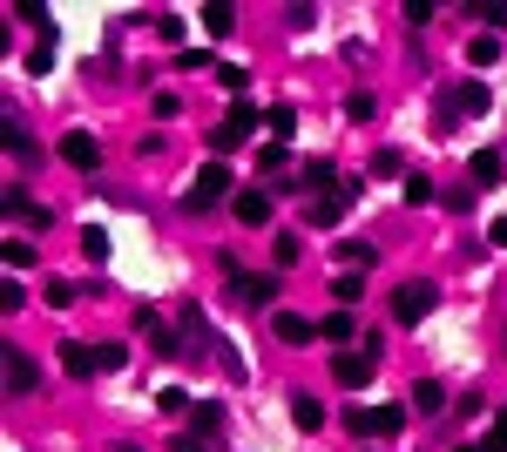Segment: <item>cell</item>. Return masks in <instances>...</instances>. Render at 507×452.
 <instances>
[{
  "label": "cell",
  "mask_w": 507,
  "mask_h": 452,
  "mask_svg": "<svg viewBox=\"0 0 507 452\" xmlns=\"http://www.w3.org/2000/svg\"><path fill=\"white\" fill-rule=\"evenodd\" d=\"M115 452H142V446H129V439H123V446H115Z\"/></svg>",
  "instance_id": "39"
},
{
  "label": "cell",
  "mask_w": 507,
  "mask_h": 452,
  "mask_svg": "<svg viewBox=\"0 0 507 452\" xmlns=\"http://www.w3.org/2000/svg\"><path fill=\"white\" fill-rule=\"evenodd\" d=\"M224 197H231V169H224V163H203L197 169V182H190V197H183V210H216V203H224Z\"/></svg>",
  "instance_id": "1"
},
{
  "label": "cell",
  "mask_w": 507,
  "mask_h": 452,
  "mask_svg": "<svg viewBox=\"0 0 507 452\" xmlns=\"http://www.w3.org/2000/svg\"><path fill=\"white\" fill-rule=\"evenodd\" d=\"M366 432H372V439H400V432H406V406H372Z\"/></svg>",
  "instance_id": "15"
},
{
  "label": "cell",
  "mask_w": 507,
  "mask_h": 452,
  "mask_svg": "<svg viewBox=\"0 0 507 452\" xmlns=\"http://www.w3.org/2000/svg\"><path fill=\"white\" fill-rule=\"evenodd\" d=\"M231 7H203V34H210V41H224V34H231Z\"/></svg>",
  "instance_id": "26"
},
{
  "label": "cell",
  "mask_w": 507,
  "mask_h": 452,
  "mask_svg": "<svg viewBox=\"0 0 507 452\" xmlns=\"http://www.w3.org/2000/svg\"><path fill=\"white\" fill-rule=\"evenodd\" d=\"M474 182H480V189L507 182V155H501V149H480V155H474Z\"/></svg>",
  "instance_id": "18"
},
{
  "label": "cell",
  "mask_w": 507,
  "mask_h": 452,
  "mask_svg": "<svg viewBox=\"0 0 507 452\" xmlns=\"http://www.w3.org/2000/svg\"><path fill=\"white\" fill-rule=\"evenodd\" d=\"M34 264V243H7V271H28Z\"/></svg>",
  "instance_id": "34"
},
{
  "label": "cell",
  "mask_w": 507,
  "mask_h": 452,
  "mask_svg": "<svg viewBox=\"0 0 507 452\" xmlns=\"http://www.w3.org/2000/svg\"><path fill=\"white\" fill-rule=\"evenodd\" d=\"M292 425H298V432H318V425H325V406L311 392H292Z\"/></svg>",
  "instance_id": "17"
},
{
  "label": "cell",
  "mask_w": 507,
  "mask_h": 452,
  "mask_svg": "<svg viewBox=\"0 0 507 452\" xmlns=\"http://www.w3.org/2000/svg\"><path fill=\"white\" fill-rule=\"evenodd\" d=\"M62 372L68 378H95L102 372V345H62Z\"/></svg>",
  "instance_id": "12"
},
{
  "label": "cell",
  "mask_w": 507,
  "mask_h": 452,
  "mask_svg": "<svg viewBox=\"0 0 507 452\" xmlns=\"http://www.w3.org/2000/svg\"><path fill=\"white\" fill-rule=\"evenodd\" d=\"M467 61H474V68H494V61H501V41H494V34H480V41L467 47Z\"/></svg>",
  "instance_id": "28"
},
{
  "label": "cell",
  "mask_w": 507,
  "mask_h": 452,
  "mask_svg": "<svg viewBox=\"0 0 507 452\" xmlns=\"http://www.w3.org/2000/svg\"><path fill=\"white\" fill-rule=\"evenodd\" d=\"M231 210H237V223H250V230H264V223H271V197H264V189H244V197H237Z\"/></svg>",
  "instance_id": "14"
},
{
  "label": "cell",
  "mask_w": 507,
  "mask_h": 452,
  "mask_svg": "<svg viewBox=\"0 0 507 452\" xmlns=\"http://www.w3.org/2000/svg\"><path fill=\"white\" fill-rule=\"evenodd\" d=\"M298 256H305V243H298V237H277V271H292Z\"/></svg>",
  "instance_id": "32"
},
{
  "label": "cell",
  "mask_w": 507,
  "mask_h": 452,
  "mask_svg": "<svg viewBox=\"0 0 507 452\" xmlns=\"http://www.w3.org/2000/svg\"><path fill=\"white\" fill-rule=\"evenodd\" d=\"M487 243H501V250H507V216H494V223H487Z\"/></svg>",
  "instance_id": "37"
},
{
  "label": "cell",
  "mask_w": 507,
  "mask_h": 452,
  "mask_svg": "<svg viewBox=\"0 0 507 452\" xmlns=\"http://www.w3.org/2000/svg\"><path fill=\"white\" fill-rule=\"evenodd\" d=\"M318 338H332V345H352V311H332V317H318Z\"/></svg>",
  "instance_id": "21"
},
{
  "label": "cell",
  "mask_w": 507,
  "mask_h": 452,
  "mask_svg": "<svg viewBox=\"0 0 507 452\" xmlns=\"http://www.w3.org/2000/svg\"><path fill=\"white\" fill-rule=\"evenodd\" d=\"M311 189H325V197H332V189H338V169H332V163H305V197H311Z\"/></svg>",
  "instance_id": "24"
},
{
  "label": "cell",
  "mask_w": 507,
  "mask_h": 452,
  "mask_svg": "<svg viewBox=\"0 0 507 452\" xmlns=\"http://www.w3.org/2000/svg\"><path fill=\"white\" fill-rule=\"evenodd\" d=\"M264 129H271V142H284V149H292V136H298V108H292V102L264 108Z\"/></svg>",
  "instance_id": "16"
},
{
  "label": "cell",
  "mask_w": 507,
  "mask_h": 452,
  "mask_svg": "<svg viewBox=\"0 0 507 452\" xmlns=\"http://www.w3.org/2000/svg\"><path fill=\"white\" fill-rule=\"evenodd\" d=\"M453 452H480V446H453Z\"/></svg>",
  "instance_id": "40"
},
{
  "label": "cell",
  "mask_w": 507,
  "mask_h": 452,
  "mask_svg": "<svg viewBox=\"0 0 507 452\" xmlns=\"http://www.w3.org/2000/svg\"><path fill=\"white\" fill-rule=\"evenodd\" d=\"M338 256H345L352 271H359V264H366V271H372V264H379V250H372V243H338Z\"/></svg>",
  "instance_id": "30"
},
{
  "label": "cell",
  "mask_w": 507,
  "mask_h": 452,
  "mask_svg": "<svg viewBox=\"0 0 507 452\" xmlns=\"http://www.w3.org/2000/svg\"><path fill=\"white\" fill-rule=\"evenodd\" d=\"M332 297H338V311H352V304L366 297V277H359V271H345V277L332 284Z\"/></svg>",
  "instance_id": "22"
},
{
  "label": "cell",
  "mask_w": 507,
  "mask_h": 452,
  "mask_svg": "<svg viewBox=\"0 0 507 452\" xmlns=\"http://www.w3.org/2000/svg\"><path fill=\"white\" fill-rule=\"evenodd\" d=\"M231 297L244 304V311H271V304H277V277H244V271H231Z\"/></svg>",
  "instance_id": "4"
},
{
  "label": "cell",
  "mask_w": 507,
  "mask_h": 452,
  "mask_svg": "<svg viewBox=\"0 0 507 452\" xmlns=\"http://www.w3.org/2000/svg\"><path fill=\"white\" fill-rule=\"evenodd\" d=\"M413 406H419V412H446V392H440V378H419V385H413Z\"/></svg>",
  "instance_id": "23"
},
{
  "label": "cell",
  "mask_w": 507,
  "mask_h": 452,
  "mask_svg": "<svg viewBox=\"0 0 507 452\" xmlns=\"http://www.w3.org/2000/svg\"><path fill=\"white\" fill-rule=\"evenodd\" d=\"M352 197H359L352 182H338L332 197H318V203H311V223H318V230H332V223H345V210H352Z\"/></svg>",
  "instance_id": "9"
},
{
  "label": "cell",
  "mask_w": 507,
  "mask_h": 452,
  "mask_svg": "<svg viewBox=\"0 0 507 452\" xmlns=\"http://www.w3.org/2000/svg\"><path fill=\"white\" fill-rule=\"evenodd\" d=\"M203 345H210V324L197 311H183V358H203Z\"/></svg>",
  "instance_id": "19"
},
{
  "label": "cell",
  "mask_w": 507,
  "mask_h": 452,
  "mask_svg": "<svg viewBox=\"0 0 507 452\" xmlns=\"http://www.w3.org/2000/svg\"><path fill=\"white\" fill-rule=\"evenodd\" d=\"M108 250H115V243H108V230H102V223L81 230V256H89V264H108Z\"/></svg>",
  "instance_id": "20"
},
{
  "label": "cell",
  "mask_w": 507,
  "mask_h": 452,
  "mask_svg": "<svg viewBox=\"0 0 507 452\" xmlns=\"http://www.w3.org/2000/svg\"><path fill=\"white\" fill-rule=\"evenodd\" d=\"M284 163H292V149H284V142H264V149H258V169H264V176H277Z\"/></svg>",
  "instance_id": "27"
},
{
  "label": "cell",
  "mask_w": 507,
  "mask_h": 452,
  "mask_svg": "<svg viewBox=\"0 0 507 452\" xmlns=\"http://www.w3.org/2000/svg\"><path fill=\"white\" fill-rule=\"evenodd\" d=\"M62 163H68V169H81V176H89V169L102 163V142H95L89 129H75V136H62Z\"/></svg>",
  "instance_id": "8"
},
{
  "label": "cell",
  "mask_w": 507,
  "mask_h": 452,
  "mask_svg": "<svg viewBox=\"0 0 507 452\" xmlns=\"http://www.w3.org/2000/svg\"><path fill=\"white\" fill-rule=\"evenodd\" d=\"M433 304H440V284H427V277L393 290V317H400V324H419V317H433Z\"/></svg>",
  "instance_id": "3"
},
{
  "label": "cell",
  "mask_w": 507,
  "mask_h": 452,
  "mask_svg": "<svg viewBox=\"0 0 507 452\" xmlns=\"http://www.w3.org/2000/svg\"><path fill=\"white\" fill-rule=\"evenodd\" d=\"M216 81H224V88H231L237 102H244V81H250V75H244V68H216Z\"/></svg>",
  "instance_id": "35"
},
{
  "label": "cell",
  "mask_w": 507,
  "mask_h": 452,
  "mask_svg": "<svg viewBox=\"0 0 507 452\" xmlns=\"http://www.w3.org/2000/svg\"><path fill=\"white\" fill-rule=\"evenodd\" d=\"M136 324H142V338H149V351H156V358H183V338L169 331V324H163V317L149 311V304L136 311Z\"/></svg>",
  "instance_id": "6"
},
{
  "label": "cell",
  "mask_w": 507,
  "mask_h": 452,
  "mask_svg": "<svg viewBox=\"0 0 507 452\" xmlns=\"http://www.w3.org/2000/svg\"><path fill=\"white\" fill-rule=\"evenodd\" d=\"M250 129H258V102H250V95H244V102H231V115H224V129H216V136H210V149H216V155H231L237 142H250Z\"/></svg>",
  "instance_id": "2"
},
{
  "label": "cell",
  "mask_w": 507,
  "mask_h": 452,
  "mask_svg": "<svg viewBox=\"0 0 507 452\" xmlns=\"http://www.w3.org/2000/svg\"><path fill=\"white\" fill-rule=\"evenodd\" d=\"M271 331L284 338V345H311V338H318V324H311L305 311H277V317H271Z\"/></svg>",
  "instance_id": "11"
},
{
  "label": "cell",
  "mask_w": 507,
  "mask_h": 452,
  "mask_svg": "<svg viewBox=\"0 0 507 452\" xmlns=\"http://www.w3.org/2000/svg\"><path fill=\"white\" fill-rule=\"evenodd\" d=\"M372 372H379V358H372V351H338V358H332V378H338V385H345V392H359V385H366V378Z\"/></svg>",
  "instance_id": "5"
},
{
  "label": "cell",
  "mask_w": 507,
  "mask_h": 452,
  "mask_svg": "<svg viewBox=\"0 0 507 452\" xmlns=\"http://www.w3.org/2000/svg\"><path fill=\"white\" fill-rule=\"evenodd\" d=\"M480 452H507V406L494 412V425H487V439H480Z\"/></svg>",
  "instance_id": "29"
},
{
  "label": "cell",
  "mask_w": 507,
  "mask_h": 452,
  "mask_svg": "<svg viewBox=\"0 0 507 452\" xmlns=\"http://www.w3.org/2000/svg\"><path fill=\"white\" fill-rule=\"evenodd\" d=\"M47 304H55V311H68V304H75V284H68V277H55V284H47Z\"/></svg>",
  "instance_id": "33"
},
{
  "label": "cell",
  "mask_w": 507,
  "mask_h": 452,
  "mask_svg": "<svg viewBox=\"0 0 507 452\" xmlns=\"http://www.w3.org/2000/svg\"><path fill=\"white\" fill-rule=\"evenodd\" d=\"M474 21H487V28H507V0H480Z\"/></svg>",
  "instance_id": "31"
},
{
  "label": "cell",
  "mask_w": 507,
  "mask_h": 452,
  "mask_svg": "<svg viewBox=\"0 0 507 452\" xmlns=\"http://www.w3.org/2000/svg\"><path fill=\"white\" fill-rule=\"evenodd\" d=\"M446 108H453V115H487V108H494V95H487V81H461Z\"/></svg>",
  "instance_id": "13"
},
{
  "label": "cell",
  "mask_w": 507,
  "mask_h": 452,
  "mask_svg": "<svg viewBox=\"0 0 507 452\" xmlns=\"http://www.w3.org/2000/svg\"><path fill=\"white\" fill-rule=\"evenodd\" d=\"M0 210L14 216V223H28V230H47V203H34L28 189H0Z\"/></svg>",
  "instance_id": "7"
},
{
  "label": "cell",
  "mask_w": 507,
  "mask_h": 452,
  "mask_svg": "<svg viewBox=\"0 0 507 452\" xmlns=\"http://www.w3.org/2000/svg\"><path fill=\"white\" fill-rule=\"evenodd\" d=\"M7 392H14V398L41 392V364H34L28 351H7Z\"/></svg>",
  "instance_id": "10"
},
{
  "label": "cell",
  "mask_w": 507,
  "mask_h": 452,
  "mask_svg": "<svg viewBox=\"0 0 507 452\" xmlns=\"http://www.w3.org/2000/svg\"><path fill=\"white\" fill-rule=\"evenodd\" d=\"M400 197L413 203V210H427V203H433V176H406V182H400Z\"/></svg>",
  "instance_id": "25"
},
{
  "label": "cell",
  "mask_w": 507,
  "mask_h": 452,
  "mask_svg": "<svg viewBox=\"0 0 507 452\" xmlns=\"http://www.w3.org/2000/svg\"><path fill=\"white\" fill-rule=\"evenodd\" d=\"M176 452H203V439H176Z\"/></svg>",
  "instance_id": "38"
},
{
  "label": "cell",
  "mask_w": 507,
  "mask_h": 452,
  "mask_svg": "<svg viewBox=\"0 0 507 452\" xmlns=\"http://www.w3.org/2000/svg\"><path fill=\"white\" fill-rule=\"evenodd\" d=\"M190 406V392H176V385H169V392H156V412H183Z\"/></svg>",
  "instance_id": "36"
}]
</instances>
